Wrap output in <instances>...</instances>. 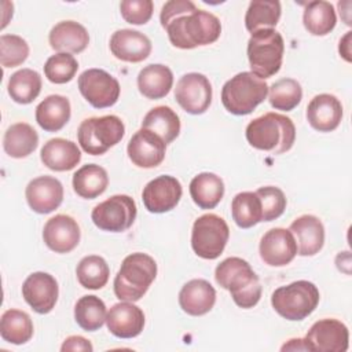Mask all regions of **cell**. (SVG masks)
I'll use <instances>...</instances> for the list:
<instances>
[{
    "label": "cell",
    "mask_w": 352,
    "mask_h": 352,
    "mask_svg": "<svg viewBox=\"0 0 352 352\" xmlns=\"http://www.w3.org/2000/svg\"><path fill=\"white\" fill-rule=\"evenodd\" d=\"M160 21L172 45L180 50L212 44L221 33L220 19L212 12L197 8L190 0L166 1L162 6Z\"/></svg>",
    "instance_id": "cell-1"
},
{
    "label": "cell",
    "mask_w": 352,
    "mask_h": 352,
    "mask_svg": "<svg viewBox=\"0 0 352 352\" xmlns=\"http://www.w3.org/2000/svg\"><path fill=\"white\" fill-rule=\"evenodd\" d=\"M217 285L228 290L234 302L243 308H253L261 297V285L250 264L241 257H228L214 270Z\"/></svg>",
    "instance_id": "cell-2"
},
{
    "label": "cell",
    "mask_w": 352,
    "mask_h": 352,
    "mask_svg": "<svg viewBox=\"0 0 352 352\" xmlns=\"http://www.w3.org/2000/svg\"><path fill=\"white\" fill-rule=\"evenodd\" d=\"M245 135L252 147L276 155L293 147L296 126L292 118L283 114L265 113L248 124Z\"/></svg>",
    "instance_id": "cell-3"
},
{
    "label": "cell",
    "mask_w": 352,
    "mask_h": 352,
    "mask_svg": "<svg viewBox=\"0 0 352 352\" xmlns=\"http://www.w3.org/2000/svg\"><path fill=\"white\" fill-rule=\"evenodd\" d=\"M157 276V263L146 253H132L122 260L114 278V294L121 301L140 300Z\"/></svg>",
    "instance_id": "cell-4"
},
{
    "label": "cell",
    "mask_w": 352,
    "mask_h": 352,
    "mask_svg": "<svg viewBox=\"0 0 352 352\" xmlns=\"http://www.w3.org/2000/svg\"><path fill=\"white\" fill-rule=\"evenodd\" d=\"M268 95V85L252 72H242L231 77L221 89L224 109L235 116L250 114Z\"/></svg>",
    "instance_id": "cell-5"
},
{
    "label": "cell",
    "mask_w": 352,
    "mask_h": 352,
    "mask_svg": "<svg viewBox=\"0 0 352 352\" xmlns=\"http://www.w3.org/2000/svg\"><path fill=\"white\" fill-rule=\"evenodd\" d=\"M283 52V37L275 29H261L252 33L248 41V59L252 73L261 80L272 77L280 70Z\"/></svg>",
    "instance_id": "cell-6"
},
{
    "label": "cell",
    "mask_w": 352,
    "mask_h": 352,
    "mask_svg": "<svg viewBox=\"0 0 352 352\" xmlns=\"http://www.w3.org/2000/svg\"><path fill=\"white\" fill-rule=\"evenodd\" d=\"M319 290L309 280H296L275 289L271 296L272 308L287 320H302L319 304Z\"/></svg>",
    "instance_id": "cell-7"
},
{
    "label": "cell",
    "mask_w": 352,
    "mask_h": 352,
    "mask_svg": "<svg viewBox=\"0 0 352 352\" xmlns=\"http://www.w3.org/2000/svg\"><path fill=\"white\" fill-rule=\"evenodd\" d=\"M124 133L125 126L121 118L109 114L85 118L78 126L77 139L85 153L91 155H102L120 143Z\"/></svg>",
    "instance_id": "cell-8"
},
{
    "label": "cell",
    "mask_w": 352,
    "mask_h": 352,
    "mask_svg": "<svg viewBox=\"0 0 352 352\" xmlns=\"http://www.w3.org/2000/svg\"><path fill=\"white\" fill-rule=\"evenodd\" d=\"M230 238V228L226 220L214 213L199 216L191 231V248L194 253L205 260L217 258Z\"/></svg>",
    "instance_id": "cell-9"
},
{
    "label": "cell",
    "mask_w": 352,
    "mask_h": 352,
    "mask_svg": "<svg viewBox=\"0 0 352 352\" xmlns=\"http://www.w3.org/2000/svg\"><path fill=\"white\" fill-rule=\"evenodd\" d=\"M138 214L133 198L125 194H117L98 204L91 213L94 224L109 232L126 231L135 221Z\"/></svg>",
    "instance_id": "cell-10"
},
{
    "label": "cell",
    "mask_w": 352,
    "mask_h": 352,
    "mask_svg": "<svg viewBox=\"0 0 352 352\" xmlns=\"http://www.w3.org/2000/svg\"><path fill=\"white\" fill-rule=\"evenodd\" d=\"M78 89L84 99L95 109L110 107L120 98V82L102 69H87L78 77Z\"/></svg>",
    "instance_id": "cell-11"
},
{
    "label": "cell",
    "mask_w": 352,
    "mask_h": 352,
    "mask_svg": "<svg viewBox=\"0 0 352 352\" xmlns=\"http://www.w3.org/2000/svg\"><path fill=\"white\" fill-rule=\"evenodd\" d=\"M307 351L345 352L349 346L348 327L338 319L326 318L315 322L304 337Z\"/></svg>",
    "instance_id": "cell-12"
},
{
    "label": "cell",
    "mask_w": 352,
    "mask_h": 352,
    "mask_svg": "<svg viewBox=\"0 0 352 352\" xmlns=\"http://www.w3.org/2000/svg\"><path fill=\"white\" fill-rule=\"evenodd\" d=\"M175 99L184 111L194 116L204 114L212 103L210 81L201 73H187L176 84Z\"/></svg>",
    "instance_id": "cell-13"
},
{
    "label": "cell",
    "mask_w": 352,
    "mask_h": 352,
    "mask_svg": "<svg viewBox=\"0 0 352 352\" xmlns=\"http://www.w3.org/2000/svg\"><path fill=\"white\" fill-rule=\"evenodd\" d=\"M59 287L56 279L43 271L30 274L22 285V296L32 309L40 315L54 309L58 301Z\"/></svg>",
    "instance_id": "cell-14"
},
{
    "label": "cell",
    "mask_w": 352,
    "mask_h": 352,
    "mask_svg": "<svg viewBox=\"0 0 352 352\" xmlns=\"http://www.w3.org/2000/svg\"><path fill=\"white\" fill-rule=\"evenodd\" d=\"M183 194L180 182L170 175H161L150 180L142 192L146 209L151 213H165L176 208Z\"/></svg>",
    "instance_id": "cell-15"
},
{
    "label": "cell",
    "mask_w": 352,
    "mask_h": 352,
    "mask_svg": "<svg viewBox=\"0 0 352 352\" xmlns=\"http://www.w3.org/2000/svg\"><path fill=\"white\" fill-rule=\"evenodd\" d=\"M258 252L267 265L283 267L296 257L297 243L290 230L275 227L263 235Z\"/></svg>",
    "instance_id": "cell-16"
},
{
    "label": "cell",
    "mask_w": 352,
    "mask_h": 352,
    "mask_svg": "<svg viewBox=\"0 0 352 352\" xmlns=\"http://www.w3.org/2000/svg\"><path fill=\"white\" fill-rule=\"evenodd\" d=\"M165 142L151 131L140 128L129 139L126 153L129 160L139 168L151 169L158 166L165 158Z\"/></svg>",
    "instance_id": "cell-17"
},
{
    "label": "cell",
    "mask_w": 352,
    "mask_h": 352,
    "mask_svg": "<svg viewBox=\"0 0 352 352\" xmlns=\"http://www.w3.org/2000/svg\"><path fill=\"white\" fill-rule=\"evenodd\" d=\"M25 197L33 212L47 214L60 206L63 201V186L56 177L38 176L29 182Z\"/></svg>",
    "instance_id": "cell-18"
},
{
    "label": "cell",
    "mask_w": 352,
    "mask_h": 352,
    "mask_svg": "<svg viewBox=\"0 0 352 352\" xmlns=\"http://www.w3.org/2000/svg\"><path fill=\"white\" fill-rule=\"evenodd\" d=\"M80 227L69 214H56L47 220L43 228V239L55 253H69L80 242Z\"/></svg>",
    "instance_id": "cell-19"
},
{
    "label": "cell",
    "mask_w": 352,
    "mask_h": 352,
    "mask_svg": "<svg viewBox=\"0 0 352 352\" xmlns=\"http://www.w3.org/2000/svg\"><path fill=\"white\" fill-rule=\"evenodd\" d=\"M109 331L118 338L138 337L144 327V314L132 301L114 304L106 316Z\"/></svg>",
    "instance_id": "cell-20"
},
{
    "label": "cell",
    "mask_w": 352,
    "mask_h": 352,
    "mask_svg": "<svg viewBox=\"0 0 352 352\" xmlns=\"http://www.w3.org/2000/svg\"><path fill=\"white\" fill-rule=\"evenodd\" d=\"M110 51L120 60L138 63L148 58L151 41L138 30L120 29L110 37Z\"/></svg>",
    "instance_id": "cell-21"
},
{
    "label": "cell",
    "mask_w": 352,
    "mask_h": 352,
    "mask_svg": "<svg viewBox=\"0 0 352 352\" xmlns=\"http://www.w3.org/2000/svg\"><path fill=\"white\" fill-rule=\"evenodd\" d=\"M307 120L318 132L334 131L342 120V104L331 94H319L307 106Z\"/></svg>",
    "instance_id": "cell-22"
},
{
    "label": "cell",
    "mask_w": 352,
    "mask_h": 352,
    "mask_svg": "<svg viewBox=\"0 0 352 352\" xmlns=\"http://www.w3.org/2000/svg\"><path fill=\"white\" fill-rule=\"evenodd\" d=\"M289 230L296 239L297 253L300 256H314L323 248L324 227L319 217L302 214L290 224Z\"/></svg>",
    "instance_id": "cell-23"
},
{
    "label": "cell",
    "mask_w": 352,
    "mask_h": 352,
    "mask_svg": "<svg viewBox=\"0 0 352 352\" xmlns=\"http://www.w3.org/2000/svg\"><path fill=\"white\" fill-rule=\"evenodd\" d=\"M216 302V290L205 279H191L179 292L180 308L191 316L208 314Z\"/></svg>",
    "instance_id": "cell-24"
},
{
    "label": "cell",
    "mask_w": 352,
    "mask_h": 352,
    "mask_svg": "<svg viewBox=\"0 0 352 352\" xmlns=\"http://www.w3.org/2000/svg\"><path fill=\"white\" fill-rule=\"evenodd\" d=\"M48 41L52 50L65 54H80L89 44L87 29L76 21L58 22L48 34Z\"/></svg>",
    "instance_id": "cell-25"
},
{
    "label": "cell",
    "mask_w": 352,
    "mask_h": 352,
    "mask_svg": "<svg viewBox=\"0 0 352 352\" xmlns=\"http://www.w3.org/2000/svg\"><path fill=\"white\" fill-rule=\"evenodd\" d=\"M41 162L51 170H72L81 161V151L77 144L63 138L50 139L40 151Z\"/></svg>",
    "instance_id": "cell-26"
},
{
    "label": "cell",
    "mask_w": 352,
    "mask_h": 352,
    "mask_svg": "<svg viewBox=\"0 0 352 352\" xmlns=\"http://www.w3.org/2000/svg\"><path fill=\"white\" fill-rule=\"evenodd\" d=\"M173 85L172 70L161 63L144 66L138 74L139 92L147 99H161L166 96Z\"/></svg>",
    "instance_id": "cell-27"
},
{
    "label": "cell",
    "mask_w": 352,
    "mask_h": 352,
    "mask_svg": "<svg viewBox=\"0 0 352 352\" xmlns=\"http://www.w3.org/2000/svg\"><path fill=\"white\" fill-rule=\"evenodd\" d=\"M70 102L62 95H50L36 107V121L47 132L60 131L70 120Z\"/></svg>",
    "instance_id": "cell-28"
},
{
    "label": "cell",
    "mask_w": 352,
    "mask_h": 352,
    "mask_svg": "<svg viewBox=\"0 0 352 352\" xmlns=\"http://www.w3.org/2000/svg\"><path fill=\"white\" fill-rule=\"evenodd\" d=\"M190 195L201 209H213L224 195V183L216 173H198L190 182Z\"/></svg>",
    "instance_id": "cell-29"
},
{
    "label": "cell",
    "mask_w": 352,
    "mask_h": 352,
    "mask_svg": "<svg viewBox=\"0 0 352 352\" xmlns=\"http://www.w3.org/2000/svg\"><path fill=\"white\" fill-rule=\"evenodd\" d=\"M38 146V135L26 122H16L7 128L3 138L4 151L12 158H25Z\"/></svg>",
    "instance_id": "cell-30"
},
{
    "label": "cell",
    "mask_w": 352,
    "mask_h": 352,
    "mask_svg": "<svg viewBox=\"0 0 352 352\" xmlns=\"http://www.w3.org/2000/svg\"><path fill=\"white\" fill-rule=\"evenodd\" d=\"M109 186V176L104 168L96 164H87L73 175L74 192L84 199H94L102 195Z\"/></svg>",
    "instance_id": "cell-31"
},
{
    "label": "cell",
    "mask_w": 352,
    "mask_h": 352,
    "mask_svg": "<svg viewBox=\"0 0 352 352\" xmlns=\"http://www.w3.org/2000/svg\"><path fill=\"white\" fill-rule=\"evenodd\" d=\"M142 128L154 132L169 144L180 133V118L169 106H157L144 116Z\"/></svg>",
    "instance_id": "cell-32"
},
{
    "label": "cell",
    "mask_w": 352,
    "mask_h": 352,
    "mask_svg": "<svg viewBox=\"0 0 352 352\" xmlns=\"http://www.w3.org/2000/svg\"><path fill=\"white\" fill-rule=\"evenodd\" d=\"M302 23L312 36L329 34L337 23V15L333 4L324 0L309 1L304 8Z\"/></svg>",
    "instance_id": "cell-33"
},
{
    "label": "cell",
    "mask_w": 352,
    "mask_h": 352,
    "mask_svg": "<svg viewBox=\"0 0 352 352\" xmlns=\"http://www.w3.org/2000/svg\"><path fill=\"white\" fill-rule=\"evenodd\" d=\"M33 322L30 316L19 309H7L0 319V334L4 341L22 345L33 337Z\"/></svg>",
    "instance_id": "cell-34"
},
{
    "label": "cell",
    "mask_w": 352,
    "mask_h": 352,
    "mask_svg": "<svg viewBox=\"0 0 352 352\" xmlns=\"http://www.w3.org/2000/svg\"><path fill=\"white\" fill-rule=\"evenodd\" d=\"M280 14L282 8L278 0L250 1L245 15V26L250 33L261 29H274L279 22Z\"/></svg>",
    "instance_id": "cell-35"
},
{
    "label": "cell",
    "mask_w": 352,
    "mask_h": 352,
    "mask_svg": "<svg viewBox=\"0 0 352 352\" xmlns=\"http://www.w3.org/2000/svg\"><path fill=\"white\" fill-rule=\"evenodd\" d=\"M8 95L19 104L32 103L41 91V76L33 69H21L8 80Z\"/></svg>",
    "instance_id": "cell-36"
},
{
    "label": "cell",
    "mask_w": 352,
    "mask_h": 352,
    "mask_svg": "<svg viewBox=\"0 0 352 352\" xmlns=\"http://www.w3.org/2000/svg\"><path fill=\"white\" fill-rule=\"evenodd\" d=\"M231 214L241 228H250L263 221L261 201L256 192L243 191L236 194L231 202Z\"/></svg>",
    "instance_id": "cell-37"
},
{
    "label": "cell",
    "mask_w": 352,
    "mask_h": 352,
    "mask_svg": "<svg viewBox=\"0 0 352 352\" xmlns=\"http://www.w3.org/2000/svg\"><path fill=\"white\" fill-rule=\"evenodd\" d=\"M107 311L104 302L94 296H82L74 305V319L85 331H96L106 322Z\"/></svg>",
    "instance_id": "cell-38"
},
{
    "label": "cell",
    "mask_w": 352,
    "mask_h": 352,
    "mask_svg": "<svg viewBox=\"0 0 352 352\" xmlns=\"http://www.w3.org/2000/svg\"><path fill=\"white\" fill-rule=\"evenodd\" d=\"M76 275L78 283L91 290H98L106 286L110 275L109 265L106 260L100 256L91 254L80 260L76 268Z\"/></svg>",
    "instance_id": "cell-39"
},
{
    "label": "cell",
    "mask_w": 352,
    "mask_h": 352,
    "mask_svg": "<svg viewBox=\"0 0 352 352\" xmlns=\"http://www.w3.org/2000/svg\"><path fill=\"white\" fill-rule=\"evenodd\" d=\"M302 99V88L294 78H280L268 87V100L275 110L290 111Z\"/></svg>",
    "instance_id": "cell-40"
},
{
    "label": "cell",
    "mask_w": 352,
    "mask_h": 352,
    "mask_svg": "<svg viewBox=\"0 0 352 352\" xmlns=\"http://www.w3.org/2000/svg\"><path fill=\"white\" fill-rule=\"evenodd\" d=\"M78 70V62L72 54L58 52L50 56L44 65V74L54 84H66Z\"/></svg>",
    "instance_id": "cell-41"
},
{
    "label": "cell",
    "mask_w": 352,
    "mask_h": 352,
    "mask_svg": "<svg viewBox=\"0 0 352 352\" xmlns=\"http://www.w3.org/2000/svg\"><path fill=\"white\" fill-rule=\"evenodd\" d=\"M29 56V44L16 34H1L0 37V62L3 67H15L22 65Z\"/></svg>",
    "instance_id": "cell-42"
},
{
    "label": "cell",
    "mask_w": 352,
    "mask_h": 352,
    "mask_svg": "<svg viewBox=\"0 0 352 352\" xmlns=\"http://www.w3.org/2000/svg\"><path fill=\"white\" fill-rule=\"evenodd\" d=\"M254 192L258 195L261 201L263 221H272L283 214L287 201L280 188L275 186H265L260 187Z\"/></svg>",
    "instance_id": "cell-43"
},
{
    "label": "cell",
    "mask_w": 352,
    "mask_h": 352,
    "mask_svg": "<svg viewBox=\"0 0 352 352\" xmlns=\"http://www.w3.org/2000/svg\"><path fill=\"white\" fill-rule=\"evenodd\" d=\"M154 4L151 0H122L120 11L122 18L132 25H144L153 16Z\"/></svg>",
    "instance_id": "cell-44"
},
{
    "label": "cell",
    "mask_w": 352,
    "mask_h": 352,
    "mask_svg": "<svg viewBox=\"0 0 352 352\" xmlns=\"http://www.w3.org/2000/svg\"><path fill=\"white\" fill-rule=\"evenodd\" d=\"M62 352H67V351H84V352H92L94 346L89 342V340L81 337V336H70L67 337L62 346H60Z\"/></svg>",
    "instance_id": "cell-45"
},
{
    "label": "cell",
    "mask_w": 352,
    "mask_h": 352,
    "mask_svg": "<svg viewBox=\"0 0 352 352\" xmlns=\"http://www.w3.org/2000/svg\"><path fill=\"white\" fill-rule=\"evenodd\" d=\"M351 36L352 32H346V34L340 40L338 45V52L346 62H351Z\"/></svg>",
    "instance_id": "cell-46"
},
{
    "label": "cell",
    "mask_w": 352,
    "mask_h": 352,
    "mask_svg": "<svg viewBox=\"0 0 352 352\" xmlns=\"http://www.w3.org/2000/svg\"><path fill=\"white\" fill-rule=\"evenodd\" d=\"M280 351H307L304 338H292L280 346Z\"/></svg>",
    "instance_id": "cell-47"
}]
</instances>
